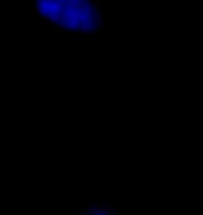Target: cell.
Returning <instances> with one entry per match:
<instances>
[{
    "mask_svg": "<svg viewBox=\"0 0 203 215\" xmlns=\"http://www.w3.org/2000/svg\"><path fill=\"white\" fill-rule=\"evenodd\" d=\"M81 27V14H75V16H73L70 20L65 21V25L64 28L67 29V31H77L78 28Z\"/></svg>",
    "mask_w": 203,
    "mask_h": 215,
    "instance_id": "1",
    "label": "cell"
},
{
    "mask_svg": "<svg viewBox=\"0 0 203 215\" xmlns=\"http://www.w3.org/2000/svg\"><path fill=\"white\" fill-rule=\"evenodd\" d=\"M57 35H59V38H61V36H71V35H70V31H67V29H65V31L59 32Z\"/></svg>",
    "mask_w": 203,
    "mask_h": 215,
    "instance_id": "8",
    "label": "cell"
},
{
    "mask_svg": "<svg viewBox=\"0 0 203 215\" xmlns=\"http://www.w3.org/2000/svg\"><path fill=\"white\" fill-rule=\"evenodd\" d=\"M77 31L79 32V33H85V32H88V27H79Z\"/></svg>",
    "mask_w": 203,
    "mask_h": 215,
    "instance_id": "9",
    "label": "cell"
},
{
    "mask_svg": "<svg viewBox=\"0 0 203 215\" xmlns=\"http://www.w3.org/2000/svg\"><path fill=\"white\" fill-rule=\"evenodd\" d=\"M46 22H47V24H53V22H54V13L46 14Z\"/></svg>",
    "mask_w": 203,
    "mask_h": 215,
    "instance_id": "7",
    "label": "cell"
},
{
    "mask_svg": "<svg viewBox=\"0 0 203 215\" xmlns=\"http://www.w3.org/2000/svg\"><path fill=\"white\" fill-rule=\"evenodd\" d=\"M92 38H95V39H99V40L103 39V31L100 29V27L95 28V31L92 32Z\"/></svg>",
    "mask_w": 203,
    "mask_h": 215,
    "instance_id": "3",
    "label": "cell"
},
{
    "mask_svg": "<svg viewBox=\"0 0 203 215\" xmlns=\"http://www.w3.org/2000/svg\"><path fill=\"white\" fill-rule=\"evenodd\" d=\"M36 24H39V25H47V22H46V20H43V18H38Z\"/></svg>",
    "mask_w": 203,
    "mask_h": 215,
    "instance_id": "10",
    "label": "cell"
},
{
    "mask_svg": "<svg viewBox=\"0 0 203 215\" xmlns=\"http://www.w3.org/2000/svg\"><path fill=\"white\" fill-rule=\"evenodd\" d=\"M59 39H60V38H59V35H57V33L53 36V40H59Z\"/></svg>",
    "mask_w": 203,
    "mask_h": 215,
    "instance_id": "11",
    "label": "cell"
},
{
    "mask_svg": "<svg viewBox=\"0 0 203 215\" xmlns=\"http://www.w3.org/2000/svg\"><path fill=\"white\" fill-rule=\"evenodd\" d=\"M92 10H102V1L100 0H90Z\"/></svg>",
    "mask_w": 203,
    "mask_h": 215,
    "instance_id": "4",
    "label": "cell"
},
{
    "mask_svg": "<svg viewBox=\"0 0 203 215\" xmlns=\"http://www.w3.org/2000/svg\"><path fill=\"white\" fill-rule=\"evenodd\" d=\"M45 6H46V4L43 3V1H41V0H38V1H36V4H35V11H36V13H41L42 10L45 8Z\"/></svg>",
    "mask_w": 203,
    "mask_h": 215,
    "instance_id": "5",
    "label": "cell"
},
{
    "mask_svg": "<svg viewBox=\"0 0 203 215\" xmlns=\"http://www.w3.org/2000/svg\"><path fill=\"white\" fill-rule=\"evenodd\" d=\"M59 1H60V3H64V1H65V0H59Z\"/></svg>",
    "mask_w": 203,
    "mask_h": 215,
    "instance_id": "12",
    "label": "cell"
},
{
    "mask_svg": "<svg viewBox=\"0 0 203 215\" xmlns=\"http://www.w3.org/2000/svg\"><path fill=\"white\" fill-rule=\"evenodd\" d=\"M47 8L52 13H61L63 11V3H60L59 0H53L50 4H47Z\"/></svg>",
    "mask_w": 203,
    "mask_h": 215,
    "instance_id": "2",
    "label": "cell"
},
{
    "mask_svg": "<svg viewBox=\"0 0 203 215\" xmlns=\"http://www.w3.org/2000/svg\"><path fill=\"white\" fill-rule=\"evenodd\" d=\"M70 40H88L85 33H79L77 36H70Z\"/></svg>",
    "mask_w": 203,
    "mask_h": 215,
    "instance_id": "6",
    "label": "cell"
}]
</instances>
